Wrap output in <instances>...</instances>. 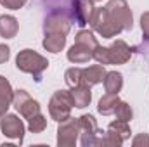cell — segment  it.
Returning <instances> with one entry per match:
<instances>
[{
    "mask_svg": "<svg viewBox=\"0 0 149 147\" xmlns=\"http://www.w3.org/2000/svg\"><path fill=\"white\" fill-rule=\"evenodd\" d=\"M90 26L102 38H113L121 31H130L134 28V16L127 0H109L104 7L95 9Z\"/></svg>",
    "mask_w": 149,
    "mask_h": 147,
    "instance_id": "1",
    "label": "cell"
},
{
    "mask_svg": "<svg viewBox=\"0 0 149 147\" xmlns=\"http://www.w3.org/2000/svg\"><path fill=\"white\" fill-rule=\"evenodd\" d=\"M132 54H134V49H130L127 42L116 40V42H113L109 47L97 45L95 50H94V57L92 59L97 61L102 66H108V64H125V62L130 61Z\"/></svg>",
    "mask_w": 149,
    "mask_h": 147,
    "instance_id": "2",
    "label": "cell"
},
{
    "mask_svg": "<svg viewBox=\"0 0 149 147\" xmlns=\"http://www.w3.org/2000/svg\"><path fill=\"white\" fill-rule=\"evenodd\" d=\"M16 68L23 73H28L35 78V81L42 80V73L49 68V61L47 57L40 55L38 52L31 49H24L17 54L16 57Z\"/></svg>",
    "mask_w": 149,
    "mask_h": 147,
    "instance_id": "3",
    "label": "cell"
},
{
    "mask_svg": "<svg viewBox=\"0 0 149 147\" xmlns=\"http://www.w3.org/2000/svg\"><path fill=\"white\" fill-rule=\"evenodd\" d=\"M73 99L70 90H57L49 101V114L54 121L63 123L68 118H71V109H73Z\"/></svg>",
    "mask_w": 149,
    "mask_h": 147,
    "instance_id": "4",
    "label": "cell"
},
{
    "mask_svg": "<svg viewBox=\"0 0 149 147\" xmlns=\"http://www.w3.org/2000/svg\"><path fill=\"white\" fill-rule=\"evenodd\" d=\"M80 121V144L83 147L102 146V130H99L97 121L92 114H83L78 118Z\"/></svg>",
    "mask_w": 149,
    "mask_h": 147,
    "instance_id": "5",
    "label": "cell"
},
{
    "mask_svg": "<svg viewBox=\"0 0 149 147\" xmlns=\"http://www.w3.org/2000/svg\"><path fill=\"white\" fill-rule=\"evenodd\" d=\"M80 137V121L78 118H68L59 123L57 128V146L59 147H74Z\"/></svg>",
    "mask_w": 149,
    "mask_h": 147,
    "instance_id": "6",
    "label": "cell"
},
{
    "mask_svg": "<svg viewBox=\"0 0 149 147\" xmlns=\"http://www.w3.org/2000/svg\"><path fill=\"white\" fill-rule=\"evenodd\" d=\"M71 21L73 17L68 16L64 10L61 12H52L45 17L43 21V35L45 33H61V35H68L71 30Z\"/></svg>",
    "mask_w": 149,
    "mask_h": 147,
    "instance_id": "7",
    "label": "cell"
},
{
    "mask_svg": "<svg viewBox=\"0 0 149 147\" xmlns=\"http://www.w3.org/2000/svg\"><path fill=\"white\" fill-rule=\"evenodd\" d=\"M12 106L16 107V111L23 118H26V119H30L31 116H35V114L40 112V104H38L26 90H14Z\"/></svg>",
    "mask_w": 149,
    "mask_h": 147,
    "instance_id": "8",
    "label": "cell"
},
{
    "mask_svg": "<svg viewBox=\"0 0 149 147\" xmlns=\"http://www.w3.org/2000/svg\"><path fill=\"white\" fill-rule=\"evenodd\" d=\"M0 130L5 137L9 139H14L17 140L19 144L23 142L24 139V132H26V126L24 123L16 116V114H5L2 119H0Z\"/></svg>",
    "mask_w": 149,
    "mask_h": 147,
    "instance_id": "9",
    "label": "cell"
},
{
    "mask_svg": "<svg viewBox=\"0 0 149 147\" xmlns=\"http://www.w3.org/2000/svg\"><path fill=\"white\" fill-rule=\"evenodd\" d=\"M94 12L95 7L92 0H71V17L80 28L90 24Z\"/></svg>",
    "mask_w": 149,
    "mask_h": 147,
    "instance_id": "10",
    "label": "cell"
},
{
    "mask_svg": "<svg viewBox=\"0 0 149 147\" xmlns=\"http://www.w3.org/2000/svg\"><path fill=\"white\" fill-rule=\"evenodd\" d=\"M94 50L95 49H92L90 45L74 42L71 49L68 50V61H71L73 64H85L94 57Z\"/></svg>",
    "mask_w": 149,
    "mask_h": 147,
    "instance_id": "11",
    "label": "cell"
},
{
    "mask_svg": "<svg viewBox=\"0 0 149 147\" xmlns=\"http://www.w3.org/2000/svg\"><path fill=\"white\" fill-rule=\"evenodd\" d=\"M106 69H104V66L102 64H94V66H88V68H85L83 71H81V85H87V87H94V85H99L102 80H104V76H106Z\"/></svg>",
    "mask_w": 149,
    "mask_h": 147,
    "instance_id": "12",
    "label": "cell"
},
{
    "mask_svg": "<svg viewBox=\"0 0 149 147\" xmlns=\"http://www.w3.org/2000/svg\"><path fill=\"white\" fill-rule=\"evenodd\" d=\"M12 99H14V90L9 83L7 78H3L0 74V119L7 114V111L12 104Z\"/></svg>",
    "mask_w": 149,
    "mask_h": 147,
    "instance_id": "13",
    "label": "cell"
},
{
    "mask_svg": "<svg viewBox=\"0 0 149 147\" xmlns=\"http://www.w3.org/2000/svg\"><path fill=\"white\" fill-rule=\"evenodd\" d=\"M70 94H71V99H73V106L78 107V109H83L92 102V92H90V87H87V85L73 87L70 90Z\"/></svg>",
    "mask_w": 149,
    "mask_h": 147,
    "instance_id": "14",
    "label": "cell"
},
{
    "mask_svg": "<svg viewBox=\"0 0 149 147\" xmlns=\"http://www.w3.org/2000/svg\"><path fill=\"white\" fill-rule=\"evenodd\" d=\"M43 49L50 54H57L66 47V35L61 33H45L43 42H42Z\"/></svg>",
    "mask_w": 149,
    "mask_h": 147,
    "instance_id": "15",
    "label": "cell"
},
{
    "mask_svg": "<svg viewBox=\"0 0 149 147\" xmlns=\"http://www.w3.org/2000/svg\"><path fill=\"white\" fill-rule=\"evenodd\" d=\"M19 31V23L14 16H0V37L2 38H14Z\"/></svg>",
    "mask_w": 149,
    "mask_h": 147,
    "instance_id": "16",
    "label": "cell"
},
{
    "mask_svg": "<svg viewBox=\"0 0 149 147\" xmlns=\"http://www.w3.org/2000/svg\"><path fill=\"white\" fill-rule=\"evenodd\" d=\"M102 83H104L106 94H120L123 88V76L118 71H108Z\"/></svg>",
    "mask_w": 149,
    "mask_h": 147,
    "instance_id": "17",
    "label": "cell"
},
{
    "mask_svg": "<svg viewBox=\"0 0 149 147\" xmlns=\"http://www.w3.org/2000/svg\"><path fill=\"white\" fill-rule=\"evenodd\" d=\"M118 104H120L118 94H106V95L101 97V101H99V104H97V111H99L102 116H109V114H114Z\"/></svg>",
    "mask_w": 149,
    "mask_h": 147,
    "instance_id": "18",
    "label": "cell"
},
{
    "mask_svg": "<svg viewBox=\"0 0 149 147\" xmlns=\"http://www.w3.org/2000/svg\"><path fill=\"white\" fill-rule=\"evenodd\" d=\"M45 128H47V118L42 112H38L28 119V130L31 133H42Z\"/></svg>",
    "mask_w": 149,
    "mask_h": 147,
    "instance_id": "19",
    "label": "cell"
},
{
    "mask_svg": "<svg viewBox=\"0 0 149 147\" xmlns=\"http://www.w3.org/2000/svg\"><path fill=\"white\" fill-rule=\"evenodd\" d=\"M108 130L118 133V135L123 139V142H125L127 139H130V133H132V132H130V126H128V121H121V119H116V121L109 123Z\"/></svg>",
    "mask_w": 149,
    "mask_h": 147,
    "instance_id": "20",
    "label": "cell"
},
{
    "mask_svg": "<svg viewBox=\"0 0 149 147\" xmlns=\"http://www.w3.org/2000/svg\"><path fill=\"white\" fill-rule=\"evenodd\" d=\"M81 71H83L81 68H70V69H66V73H64V81H66V85H68L70 88L81 85Z\"/></svg>",
    "mask_w": 149,
    "mask_h": 147,
    "instance_id": "21",
    "label": "cell"
},
{
    "mask_svg": "<svg viewBox=\"0 0 149 147\" xmlns=\"http://www.w3.org/2000/svg\"><path fill=\"white\" fill-rule=\"evenodd\" d=\"M114 114H116V118L121 119V121H130V119L134 118V111L130 107V104L125 102V101H120V104L116 106Z\"/></svg>",
    "mask_w": 149,
    "mask_h": 147,
    "instance_id": "22",
    "label": "cell"
},
{
    "mask_svg": "<svg viewBox=\"0 0 149 147\" xmlns=\"http://www.w3.org/2000/svg\"><path fill=\"white\" fill-rule=\"evenodd\" d=\"M74 42H80V43L90 45L92 49H95V47L99 45L97 38L94 37V33H92V31H88V30H80V31L76 33V37H74Z\"/></svg>",
    "mask_w": 149,
    "mask_h": 147,
    "instance_id": "23",
    "label": "cell"
},
{
    "mask_svg": "<svg viewBox=\"0 0 149 147\" xmlns=\"http://www.w3.org/2000/svg\"><path fill=\"white\" fill-rule=\"evenodd\" d=\"M102 146L104 147H120L123 144V139L118 135V133H114L111 130H108V132H104V135H102Z\"/></svg>",
    "mask_w": 149,
    "mask_h": 147,
    "instance_id": "24",
    "label": "cell"
},
{
    "mask_svg": "<svg viewBox=\"0 0 149 147\" xmlns=\"http://www.w3.org/2000/svg\"><path fill=\"white\" fill-rule=\"evenodd\" d=\"M0 3H2L5 9H10V10H19V9L26 3V0H0Z\"/></svg>",
    "mask_w": 149,
    "mask_h": 147,
    "instance_id": "25",
    "label": "cell"
},
{
    "mask_svg": "<svg viewBox=\"0 0 149 147\" xmlns=\"http://www.w3.org/2000/svg\"><path fill=\"white\" fill-rule=\"evenodd\" d=\"M141 28H142L144 40L149 42V12H144V14L141 16Z\"/></svg>",
    "mask_w": 149,
    "mask_h": 147,
    "instance_id": "26",
    "label": "cell"
},
{
    "mask_svg": "<svg viewBox=\"0 0 149 147\" xmlns=\"http://www.w3.org/2000/svg\"><path fill=\"white\" fill-rule=\"evenodd\" d=\"M132 146L134 147H146V146H149V135L148 133H139V135L132 140Z\"/></svg>",
    "mask_w": 149,
    "mask_h": 147,
    "instance_id": "27",
    "label": "cell"
},
{
    "mask_svg": "<svg viewBox=\"0 0 149 147\" xmlns=\"http://www.w3.org/2000/svg\"><path fill=\"white\" fill-rule=\"evenodd\" d=\"M9 57H10V49L2 43L0 45V64H5L9 61Z\"/></svg>",
    "mask_w": 149,
    "mask_h": 147,
    "instance_id": "28",
    "label": "cell"
},
{
    "mask_svg": "<svg viewBox=\"0 0 149 147\" xmlns=\"http://www.w3.org/2000/svg\"><path fill=\"white\" fill-rule=\"evenodd\" d=\"M92 2H102V0H92Z\"/></svg>",
    "mask_w": 149,
    "mask_h": 147,
    "instance_id": "29",
    "label": "cell"
}]
</instances>
